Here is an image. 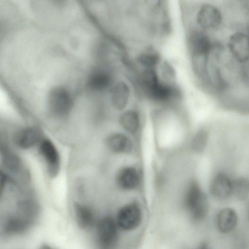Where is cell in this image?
<instances>
[{
	"instance_id": "obj_1",
	"label": "cell",
	"mask_w": 249,
	"mask_h": 249,
	"mask_svg": "<svg viewBox=\"0 0 249 249\" xmlns=\"http://www.w3.org/2000/svg\"><path fill=\"white\" fill-rule=\"evenodd\" d=\"M184 201L186 208L194 220L201 221L206 216L209 208L208 199L197 182L193 181L188 185Z\"/></svg>"
},
{
	"instance_id": "obj_2",
	"label": "cell",
	"mask_w": 249,
	"mask_h": 249,
	"mask_svg": "<svg viewBox=\"0 0 249 249\" xmlns=\"http://www.w3.org/2000/svg\"><path fill=\"white\" fill-rule=\"evenodd\" d=\"M72 106V98L67 88L59 86L50 89L47 96V107L53 116L59 118L66 117Z\"/></svg>"
},
{
	"instance_id": "obj_3",
	"label": "cell",
	"mask_w": 249,
	"mask_h": 249,
	"mask_svg": "<svg viewBox=\"0 0 249 249\" xmlns=\"http://www.w3.org/2000/svg\"><path fill=\"white\" fill-rule=\"evenodd\" d=\"M142 213L138 204L128 203L118 211L116 219L118 227L123 230L130 231L137 228L141 224Z\"/></svg>"
},
{
	"instance_id": "obj_4",
	"label": "cell",
	"mask_w": 249,
	"mask_h": 249,
	"mask_svg": "<svg viewBox=\"0 0 249 249\" xmlns=\"http://www.w3.org/2000/svg\"><path fill=\"white\" fill-rule=\"evenodd\" d=\"M97 236L103 249H110L118 239V225L115 220L109 216L100 219L96 226Z\"/></svg>"
},
{
	"instance_id": "obj_5",
	"label": "cell",
	"mask_w": 249,
	"mask_h": 249,
	"mask_svg": "<svg viewBox=\"0 0 249 249\" xmlns=\"http://www.w3.org/2000/svg\"><path fill=\"white\" fill-rule=\"evenodd\" d=\"M187 43L192 56H207L212 48L209 37L197 29H192L189 32Z\"/></svg>"
},
{
	"instance_id": "obj_6",
	"label": "cell",
	"mask_w": 249,
	"mask_h": 249,
	"mask_svg": "<svg viewBox=\"0 0 249 249\" xmlns=\"http://www.w3.org/2000/svg\"><path fill=\"white\" fill-rule=\"evenodd\" d=\"M115 180L120 189L125 191L133 190L140 185V173L136 167L131 165L125 166L118 170Z\"/></svg>"
},
{
	"instance_id": "obj_7",
	"label": "cell",
	"mask_w": 249,
	"mask_h": 249,
	"mask_svg": "<svg viewBox=\"0 0 249 249\" xmlns=\"http://www.w3.org/2000/svg\"><path fill=\"white\" fill-rule=\"evenodd\" d=\"M39 151L46 162L49 174L56 176L60 168V159L55 146L50 140L45 139L40 143Z\"/></svg>"
},
{
	"instance_id": "obj_8",
	"label": "cell",
	"mask_w": 249,
	"mask_h": 249,
	"mask_svg": "<svg viewBox=\"0 0 249 249\" xmlns=\"http://www.w3.org/2000/svg\"><path fill=\"white\" fill-rule=\"evenodd\" d=\"M196 20L198 25L203 29H212L220 24L221 15L218 9L214 6L204 4L198 10Z\"/></svg>"
},
{
	"instance_id": "obj_9",
	"label": "cell",
	"mask_w": 249,
	"mask_h": 249,
	"mask_svg": "<svg viewBox=\"0 0 249 249\" xmlns=\"http://www.w3.org/2000/svg\"><path fill=\"white\" fill-rule=\"evenodd\" d=\"M229 49L239 62L249 59V37L244 33L237 32L231 36L229 42Z\"/></svg>"
},
{
	"instance_id": "obj_10",
	"label": "cell",
	"mask_w": 249,
	"mask_h": 249,
	"mask_svg": "<svg viewBox=\"0 0 249 249\" xmlns=\"http://www.w3.org/2000/svg\"><path fill=\"white\" fill-rule=\"evenodd\" d=\"M112 106L117 110H124L126 107L130 96V89L126 83L119 81L109 89Z\"/></svg>"
},
{
	"instance_id": "obj_11",
	"label": "cell",
	"mask_w": 249,
	"mask_h": 249,
	"mask_svg": "<svg viewBox=\"0 0 249 249\" xmlns=\"http://www.w3.org/2000/svg\"><path fill=\"white\" fill-rule=\"evenodd\" d=\"M41 137V132L37 128L26 127L16 131L13 135V140L17 147L27 149L38 143Z\"/></svg>"
},
{
	"instance_id": "obj_12",
	"label": "cell",
	"mask_w": 249,
	"mask_h": 249,
	"mask_svg": "<svg viewBox=\"0 0 249 249\" xmlns=\"http://www.w3.org/2000/svg\"><path fill=\"white\" fill-rule=\"evenodd\" d=\"M232 179L226 174L220 173L213 179L210 186L212 195L219 199H225L232 195Z\"/></svg>"
},
{
	"instance_id": "obj_13",
	"label": "cell",
	"mask_w": 249,
	"mask_h": 249,
	"mask_svg": "<svg viewBox=\"0 0 249 249\" xmlns=\"http://www.w3.org/2000/svg\"><path fill=\"white\" fill-rule=\"evenodd\" d=\"M107 148L111 152L116 154H126L130 153L133 148L130 139L122 133H113L109 135L105 141Z\"/></svg>"
},
{
	"instance_id": "obj_14",
	"label": "cell",
	"mask_w": 249,
	"mask_h": 249,
	"mask_svg": "<svg viewBox=\"0 0 249 249\" xmlns=\"http://www.w3.org/2000/svg\"><path fill=\"white\" fill-rule=\"evenodd\" d=\"M238 223V215L231 208L221 209L216 217V226L220 232L228 233L233 231Z\"/></svg>"
},
{
	"instance_id": "obj_15",
	"label": "cell",
	"mask_w": 249,
	"mask_h": 249,
	"mask_svg": "<svg viewBox=\"0 0 249 249\" xmlns=\"http://www.w3.org/2000/svg\"><path fill=\"white\" fill-rule=\"evenodd\" d=\"M122 127L130 134H135L141 126V118L138 112L133 109L123 112L119 117Z\"/></svg>"
},
{
	"instance_id": "obj_16",
	"label": "cell",
	"mask_w": 249,
	"mask_h": 249,
	"mask_svg": "<svg viewBox=\"0 0 249 249\" xmlns=\"http://www.w3.org/2000/svg\"><path fill=\"white\" fill-rule=\"evenodd\" d=\"M136 60L142 69H156L160 62V57L157 52L147 51L138 54Z\"/></svg>"
},
{
	"instance_id": "obj_17",
	"label": "cell",
	"mask_w": 249,
	"mask_h": 249,
	"mask_svg": "<svg viewBox=\"0 0 249 249\" xmlns=\"http://www.w3.org/2000/svg\"><path fill=\"white\" fill-rule=\"evenodd\" d=\"M232 195L239 200L246 199L249 195V180L243 177L232 180Z\"/></svg>"
},
{
	"instance_id": "obj_18",
	"label": "cell",
	"mask_w": 249,
	"mask_h": 249,
	"mask_svg": "<svg viewBox=\"0 0 249 249\" xmlns=\"http://www.w3.org/2000/svg\"><path fill=\"white\" fill-rule=\"evenodd\" d=\"M208 139V134L205 129L198 130L192 141L193 149L197 153L202 152L205 148Z\"/></svg>"
},
{
	"instance_id": "obj_19",
	"label": "cell",
	"mask_w": 249,
	"mask_h": 249,
	"mask_svg": "<svg viewBox=\"0 0 249 249\" xmlns=\"http://www.w3.org/2000/svg\"><path fill=\"white\" fill-rule=\"evenodd\" d=\"M4 163L7 168L11 170H17L19 167V161L18 158L9 151H4Z\"/></svg>"
},
{
	"instance_id": "obj_20",
	"label": "cell",
	"mask_w": 249,
	"mask_h": 249,
	"mask_svg": "<svg viewBox=\"0 0 249 249\" xmlns=\"http://www.w3.org/2000/svg\"><path fill=\"white\" fill-rule=\"evenodd\" d=\"M197 249H212L209 245L203 242L200 244V245L198 247Z\"/></svg>"
},
{
	"instance_id": "obj_21",
	"label": "cell",
	"mask_w": 249,
	"mask_h": 249,
	"mask_svg": "<svg viewBox=\"0 0 249 249\" xmlns=\"http://www.w3.org/2000/svg\"><path fill=\"white\" fill-rule=\"evenodd\" d=\"M248 217H249V210H248Z\"/></svg>"
}]
</instances>
